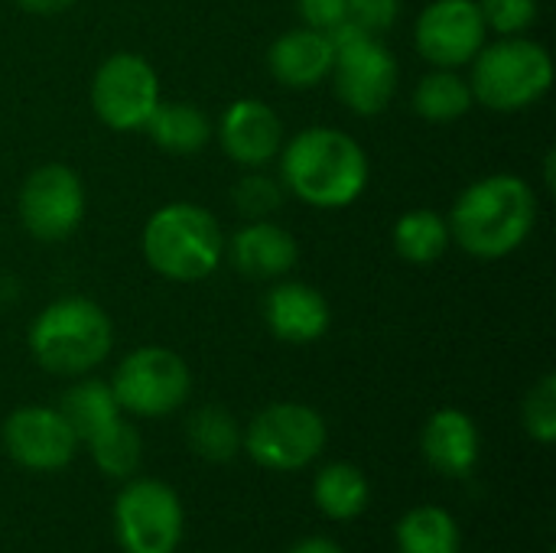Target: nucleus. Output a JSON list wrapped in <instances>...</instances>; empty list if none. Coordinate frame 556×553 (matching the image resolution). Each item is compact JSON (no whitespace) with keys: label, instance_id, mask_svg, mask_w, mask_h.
Listing matches in <instances>:
<instances>
[{"label":"nucleus","instance_id":"f257e3e1","mask_svg":"<svg viewBox=\"0 0 556 553\" xmlns=\"http://www.w3.org/2000/svg\"><path fill=\"white\" fill-rule=\"evenodd\" d=\"M280 183L300 202L336 212L362 199L371 179L368 153L339 127H306L280 147Z\"/></svg>","mask_w":556,"mask_h":553},{"label":"nucleus","instance_id":"f03ea898","mask_svg":"<svg viewBox=\"0 0 556 553\" xmlns=\"http://www.w3.org/2000/svg\"><path fill=\"white\" fill-rule=\"evenodd\" d=\"M453 241L476 261L515 254L538 225V192L515 173H492L466 186L450 212Z\"/></svg>","mask_w":556,"mask_h":553},{"label":"nucleus","instance_id":"7ed1b4c3","mask_svg":"<svg viewBox=\"0 0 556 553\" xmlns=\"http://www.w3.org/2000/svg\"><path fill=\"white\" fill-rule=\"evenodd\" d=\"M29 355L39 368L62 378H81L94 372L114 349V323L88 297L52 300L26 332Z\"/></svg>","mask_w":556,"mask_h":553},{"label":"nucleus","instance_id":"20e7f679","mask_svg":"<svg viewBox=\"0 0 556 553\" xmlns=\"http://www.w3.org/2000/svg\"><path fill=\"white\" fill-rule=\"evenodd\" d=\"M140 251L150 271L176 284L205 280L225 254V235L218 218L195 202L160 205L140 235Z\"/></svg>","mask_w":556,"mask_h":553},{"label":"nucleus","instance_id":"39448f33","mask_svg":"<svg viewBox=\"0 0 556 553\" xmlns=\"http://www.w3.org/2000/svg\"><path fill=\"white\" fill-rule=\"evenodd\" d=\"M554 85V59L531 36H498L472 59V98L495 114L534 108Z\"/></svg>","mask_w":556,"mask_h":553},{"label":"nucleus","instance_id":"423d86ee","mask_svg":"<svg viewBox=\"0 0 556 553\" xmlns=\"http://www.w3.org/2000/svg\"><path fill=\"white\" fill-rule=\"evenodd\" d=\"M329 39L336 49L329 78L336 85L339 101L358 117L381 114L397 95L401 65L394 52L381 42V36L362 33L352 23L336 26Z\"/></svg>","mask_w":556,"mask_h":553},{"label":"nucleus","instance_id":"0eeeda50","mask_svg":"<svg viewBox=\"0 0 556 553\" xmlns=\"http://www.w3.org/2000/svg\"><path fill=\"white\" fill-rule=\"evenodd\" d=\"M329 427L323 414L309 404L280 401L254 414L248 430H241V447L248 456L270 473H296L316 463L326 450Z\"/></svg>","mask_w":556,"mask_h":553},{"label":"nucleus","instance_id":"6e6552de","mask_svg":"<svg viewBox=\"0 0 556 553\" xmlns=\"http://www.w3.org/2000/svg\"><path fill=\"white\" fill-rule=\"evenodd\" d=\"M117 407L140 420L176 414L192 394V372L182 355L163 345H140L121 359L108 381Z\"/></svg>","mask_w":556,"mask_h":553},{"label":"nucleus","instance_id":"1a4fd4ad","mask_svg":"<svg viewBox=\"0 0 556 553\" xmlns=\"http://www.w3.org/2000/svg\"><path fill=\"white\" fill-rule=\"evenodd\" d=\"M182 528V502L160 479L130 476L114 499V535L124 553H176Z\"/></svg>","mask_w":556,"mask_h":553},{"label":"nucleus","instance_id":"9d476101","mask_svg":"<svg viewBox=\"0 0 556 553\" xmlns=\"http://www.w3.org/2000/svg\"><path fill=\"white\" fill-rule=\"evenodd\" d=\"M160 101V75L143 55L114 52L94 68L91 108L98 121L117 134L143 130Z\"/></svg>","mask_w":556,"mask_h":553},{"label":"nucleus","instance_id":"9b49d317","mask_svg":"<svg viewBox=\"0 0 556 553\" xmlns=\"http://www.w3.org/2000/svg\"><path fill=\"white\" fill-rule=\"evenodd\" d=\"M85 205L88 199L81 176L65 163H46L20 186V222L42 244L75 235L85 218Z\"/></svg>","mask_w":556,"mask_h":553},{"label":"nucleus","instance_id":"f8f14e48","mask_svg":"<svg viewBox=\"0 0 556 553\" xmlns=\"http://www.w3.org/2000/svg\"><path fill=\"white\" fill-rule=\"evenodd\" d=\"M7 456L29 473H59L75 460L78 437L59 407H16L0 430Z\"/></svg>","mask_w":556,"mask_h":553},{"label":"nucleus","instance_id":"ddd939ff","mask_svg":"<svg viewBox=\"0 0 556 553\" xmlns=\"http://www.w3.org/2000/svg\"><path fill=\"white\" fill-rule=\"evenodd\" d=\"M485 20L476 0H433L414 26V46L433 68H463L485 46Z\"/></svg>","mask_w":556,"mask_h":553},{"label":"nucleus","instance_id":"4468645a","mask_svg":"<svg viewBox=\"0 0 556 553\" xmlns=\"http://www.w3.org/2000/svg\"><path fill=\"white\" fill-rule=\"evenodd\" d=\"M218 143L225 156L244 169H264L283 147V121L261 98H238L218 117Z\"/></svg>","mask_w":556,"mask_h":553},{"label":"nucleus","instance_id":"2eb2a0df","mask_svg":"<svg viewBox=\"0 0 556 553\" xmlns=\"http://www.w3.org/2000/svg\"><path fill=\"white\" fill-rule=\"evenodd\" d=\"M264 323L274 339L287 345H309L329 332L332 310L316 287L287 280L264 297Z\"/></svg>","mask_w":556,"mask_h":553},{"label":"nucleus","instance_id":"dca6fc26","mask_svg":"<svg viewBox=\"0 0 556 553\" xmlns=\"http://www.w3.org/2000/svg\"><path fill=\"white\" fill-rule=\"evenodd\" d=\"M225 251L235 271H241L251 280H277L290 274L300 257L296 238L274 218H254L241 225L231 235V241H225Z\"/></svg>","mask_w":556,"mask_h":553},{"label":"nucleus","instance_id":"f3484780","mask_svg":"<svg viewBox=\"0 0 556 553\" xmlns=\"http://www.w3.org/2000/svg\"><path fill=\"white\" fill-rule=\"evenodd\" d=\"M424 460L450 479H466L482 453V437L476 420L459 407H440L420 433Z\"/></svg>","mask_w":556,"mask_h":553},{"label":"nucleus","instance_id":"a211bd4d","mask_svg":"<svg viewBox=\"0 0 556 553\" xmlns=\"http://www.w3.org/2000/svg\"><path fill=\"white\" fill-rule=\"evenodd\" d=\"M332 39L329 33L300 26L277 36L267 49V68L283 88L309 91L332 72Z\"/></svg>","mask_w":556,"mask_h":553},{"label":"nucleus","instance_id":"6ab92c4d","mask_svg":"<svg viewBox=\"0 0 556 553\" xmlns=\"http://www.w3.org/2000/svg\"><path fill=\"white\" fill-rule=\"evenodd\" d=\"M143 130L150 134V140L160 150H166L173 156L199 153L215 134L208 114L189 101H160L156 111L150 114V121L143 124Z\"/></svg>","mask_w":556,"mask_h":553},{"label":"nucleus","instance_id":"aec40b11","mask_svg":"<svg viewBox=\"0 0 556 553\" xmlns=\"http://www.w3.org/2000/svg\"><path fill=\"white\" fill-rule=\"evenodd\" d=\"M371 499L365 473L352 463H329L313 479V502L332 521H355Z\"/></svg>","mask_w":556,"mask_h":553},{"label":"nucleus","instance_id":"412c9836","mask_svg":"<svg viewBox=\"0 0 556 553\" xmlns=\"http://www.w3.org/2000/svg\"><path fill=\"white\" fill-rule=\"evenodd\" d=\"M394 251L414 264V267H430L437 264L450 244H453V235H450V222L433 212V209H410L404 212L397 222H394Z\"/></svg>","mask_w":556,"mask_h":553},{"label":"nucleus","instance_id":"4be33fe9","mask_svg":"<svg viewBox=\"0 0 556 553\" xmlns=\"http://www.w3.org/2000/svg\"><path fill=\"white\" fill-rule=\"evenodd\" d=\"M397 553H459L463 535L443 505H417L394 528Z\"/></svg>","mask_w":556,"mask_h":553},{"label":"nucleus","instance_id":"5701e85b","mask_svg":"<svg viewBox=\"0 0 556 553\" xmlns=\"http://www.w3.org/2000/svg\"><path fill=\"white\" fill-rule=\"evenodd\" d=\"M59 411L68 420V427L75 430L78 443H88L108 424H114L117 417H124V411L117 407V398H114L111 385L108 381H98V378H85V375H81V381H75L62 394Z\"/></svg>","mask_w":556,"mask_h":553},{"label":"nucleus","instance_id":"b1692460","mask_svg":"<svg viewBox=\"0 0 556 553\" xmlns=\"http://www.w3.org/2000/svg\"><path fill=\"white\" fill-rule=\"evenodd\" d=\"M414 111L424 117V121H433V124H450V121H459L472 111L476 98H472V88L469 81L456 72V68H433L427 72L417 88H414Z\"/></svg>","mask_w":556,"mask_h":553},{"label":"nucleus","instance_id":"393cba45","mask_svg":"<svg viewBox=\"0 0 556 553\" xmlns=\"http://www.w3.org/2000/svg\"><path fill=\"white\" fill-rule=\"evenodd\" d=\"M186 443L205 463H231L241 453V427L225 407L205 404L186 420Z\"/></svg>","mask_w":556,"mask_h":553},{"label":"nucleus","instance_id":"a878e982","mask_svg":"<svg viewBox=\"0 0 556 553\" xmlns=\"http://www.w3.org/2000/svg\"><path fill=\"white\" fill-rule=\"evenodd\" d=\"M91 460L94 466L108 476V479H130L140 469V456H143V440L137 433V427L124 417H117L114 424H108L101 433H94L88 440Z\"/></svg>","mask_w":556,"mask_h":553},{"label":"nucleus","instance_id":"bb28decb","mask_svg":"<svg viewBox=\"0 0 556 553\" xmlns=\"http://www.w3.org/2000/svg\"><path fill=\"white\" fill-rule=\"evenodd\" d=\"M235 209L254 222V218H270L283 205V183L267 176L264 169H251L248 176L238 179L235 186Z\"/></svg>","mask_w":556,"mask_h":553},{"label":"nucleus","instance_id":"cd10ccee","mask_svg":"<svg viewBox=\"0 0 556 553\" xmlns=\"http://www.w3.org/2000/svg\"><path fill=\"white\" fill-rule=\"evenodd\" d=\"M521 424L531 440L541 447H551L556 440V375H544L525 398L521 407Z\"/></svg>","mask_w":556,"mask_h":553},{"label":"nucleus","instance_id":"c85d7f7f","mask_svg":"<svg viewBox=\"0 0 556 553\" xmlns=\"http://www.w3.org/2000/svg\"><path fill=\"white\" fill-rule=\"evenodd\" d=\"M489 33L498 36H521L538 20V0H476Z\"/></svg>","mask_w":556,"mask_h":553},{"label":"nucleus","instance_id":"c756f323","mask_svg":"<svg viewBox=\"0 0 556 553\" xmlns=\"http://www.w3.org/2000/svg\"><path fill=\"white\" fill-rule=\"evenodd\" d=\"M397 16L401 0H345V23L371 36H384L388 29H394Z\"/></svg>","mask_w":556,"mask_h":553},{"label":"nucleus","instance_id":"7c9ffc66","mask_svg":"<svg viewBox=\"0 0 556 553\" xmlns=\"http://www.w3.org/2000/svg\"><path fill=\"white\" fill-rule=\"evenodd\" d=\"M293 3H296L303 26L309 29L332 33L336 26L345 23V0H293Z\"/></svg>","mask_w":556,"mask_h":553},{"label":"nucleus","instance_id":"2f4dec72","mask_svg":"<svg viewBox=\"0 0 556 553\" xmlns=\"http://www.w3.org/2000/svg\"><path fill=\"white\" fill-rule=\"evenodd\" d=\"M78 0H16L20 10L33 13V16H55V13H65L72 10Z\"/></svg>","mask_w":556,"mask_h":553},{"label":"nucleus","instance_id":"473e14b6","mask_svg":"<svg viewBox=\"0 0 556 553\" xmlns=\"http://www.w3.org/2000/svg\"><path fill=\"white\" fill-rule=\"evenodd\" d=\"M287 553H345L336 541H329V538H306V541H300V544H293Z\"/></svg>","mask_w":556,"mask_h":553}]
</instances>
